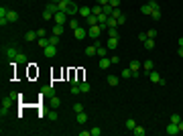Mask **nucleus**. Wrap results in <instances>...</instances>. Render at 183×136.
I'll use <instances>...</instances> for the list:
<instances>
[{
  "label": "nucleus",
  "mask_w": 183,
  "mask_h": 136,
  "mask_svg": "<svg viewBox=\"0 0 183 136\" xmlns=\"http://www.w3.org/2000/svg\"><path fill=\"white\" fill-rule=\"evenodd\" d=\"M157 8H161V6H159V2L151 0L149 4H145V6L140 8V12H142V14H149V16H151V12H153V10H157Z\"/></svg>",
  "instance_id": "obj_1"
},
{
  "label": "nucleus",
  "mask_w": 183,
  "mask_h": 136,
  "mask_svg": "<svg viewBox=\"0 0 183 136\" xmlns=\"http://www.w3.org/2000/svg\"><path fill=\"white\" fill-rule=\"evenodd\" d=\"M67 12H63V10H59V12H55V14H53V23L55 24H65L67 23Z\"/></svg>",
  "instance_id": "obj_2"
},
{
  "label": "nucleus",
  "mask_w": 183,
  "mask_h": 136,
  "mask_svg": "<svg viewBox=\"0 0 183 136\" xmlns=\"http://www.w3.org/2000/svg\"><path fill=\"white\" fill-rule=\"evenodd\" d=\"M102 26L100 24H94V26H88V35H90L92 39H100V35H102Z\"/></svg>",
  "instance_id": "obj_3"
},
{
  "label": "nucleus",
  "mask_w": 183,
  "mask_h": 136,
  "mask_svg": "<svg viewBox=\"0 0 183 136\" xmlns=\"http://www.w3.org/2000/svg\"><path fill=\"white\" fill-rule=\"evenodd\" d=\"M140 67H142V63L140 61H130V65H128V69L132 71V77H138V73H140Z\"/></svg>",
  "instance_id": "obj_4"
},
{
  "label": "nucleus",
  "mask_w": 183,
  "mask_h": 136,
  "mask_svg": "<svg viewBox=\"0 0 183 136\" xmlns=\"http://www.w3.org/2000/svg\"><path fill=\"white\" fill-rule=\"evenodd\" d=\"M69 14V16H75V14H80V6L73 2V0H69V4H67V10H65Z\"/></svg>",
  "instance_id": "obj_5"
},
{
  "label": "nucleus",
  "mask_w": 183,
  "mask_h": 136,
  "mask_svg": "<svg viewBox=\"0 0 183 136\" xmlns=\"http://www.w3.org/2000/svg\"><path fill=\"white\" fill-rule=\"evenodd\" d=\"M57 55V47L55 45H47L45 47V57L47 59H51V57H55Z\"/></svg>",
  "instance_id": "obj_6"
},
{
  "label": "nucleus",
  "mask_w": 183,
  "mask_h": 136,
  "mask_svg": "<svg viewBox=\"0 0 183 136\" xmlns=\"http://www.w3.org/2000/svg\"><path fill=\"white\" fill-rule=\"evenodd\" d=\"M24 39H27L29 43H33V41H39V33H37V31H27V33H24Z\"/></svg>",
  "instance_id": "obj_7"
},
{
  "label": "nucleus",
  "mask_w": 183,
  "mask_h": 136,
  "mask_svg": "<svg viewBox=\"0 0 183 136\" xmlns=\"http://www.w3.org/2000/svg\"><path fill=\"white\" fill-rule=\"evenodd\" d=\"M149 79L153 81V83H161V79H163V77H161L159 71H155V69H153V71H149Z\"/></svg>",
  "instance_id": "obj_8"
},
{
  "label": "nucleus",
  "mask_w": 183,
  "mask_h": 136,
  "mask_svg": "<svg viewBox=\"0 0 183 136\" xmlns=\"http://www.w3.org/2000/svg\"><path fill=\"white\" fill-rule=\"evenodd\" d=\"M167 134H169V136L179 134V128H177V124H175V122H169V124H167Z\"/></svg>",
  "instance_id": "obj_9"
},
{
  "label": "nucleus",
  "mask_w": 183,
  "mask_h": 136,
  "mask_svg": "<svg viewBox=\"0 0 183 136\" xmlns=\"http://www.w3.org/2000/svg\"><path fill=\"white\" fill-rule=\"evenodd\" d=\"M73 35H75V39H77V41H81V39H86L88 31H86L83 26H80V29H75V31H73Z\"/></svg>",
  "instance_id": "obj_10"
},
{
  "label": "nucleus",
  "mask_w": 183,
  "mask_h": 136,
  "mask_svg": "<svg viewBox=\"0 0 183 136\" xmlns=\"http://www.w3.org/2000/svg\"><path fill=\"white\" fill-rule=\"evenodd\" d=\"M98 23H100V18H98L96 14H90V16L86 18V24H88V26H94V24H98Z\"/></svg>",
  "instance_id": "obj_11"
},
{
  "label": "nucleus",
  "mask_w": 183,
  "mask_h": 136,
  "mask_svg": "<svg viewBox=\"0 0 183 136\" xmlns=\"http://www.w3.org/2000/svg\"><path fill=\"white\" fill-rule=\"evenodd\" d=\"M110 65H112V61L108 57H100V69H108Z\"/></svg>",
  "instance_id": "obj_12"
},
{
  "label": "nucleus",
  "mask_w": 183,
  "mask_h": 136,
  "mask_svg": "<svg viewBox=\"0 0 183 136\" xmlns=\"http://www.w3.org/2000/svg\"><path fill=\"white\" fill-rule=\"evenodd\" d=\"M12 102H14V93H10V96H8L6 100H2V108H4V110H6V108H10Z\"/></svg>",
  "instance_id": "obj_13"
},
{
  "label": "nucleus",
  "mask_w": 183,
  "mask_h": 136,
  "mask_svg": "<svg viewBox=\"0 0 183 136\" xmlns=\"http://www.w3.org/2000/svg\"><path fill=\"white\" fill-rule=\"evenodd\" d=\"M112 12H114V6H110V4H104V6H102V14L112 16Z\"/></svg>",
  "instance_id": "obj_14"
},
{
  "label": "nucleus",
  "mask_w": 183,
  "mask_h": 136,
  "mask_svg": "<svg viewBox=\"0 0 183 136\" xmlns=\"http://www.w3.org/2000/svg\"><path fill=\"white\" fill-rule=\"evenodd\" d=\"M106 47H108V49H112V51H114L116 47H118V39H112V37H108V43H106Z\"/></svg>",
  "instance_id": "obj_15"
},
{
  "label": "nucleus",
  "mask_w": 183,
  "mask_h": 136,
  "mask_svg": "<svg viewBox=\"0 0 183 136\" xmlns=\"http://www.w3.org/2000/svg\"><path fill=\"white\" fill-rule=\"evenodd\" d=\"M142 69H145V71H147V73H149V71H153V69H155V63H153V61H151V59H147V61H145V63H142Z\"/></svg>",
  "instance_id": "obj_16"
},
{
  "label": "nucleus",
  "mask_w": 183,
  "mask_h": 136,
  "mask_svg": "<svg viewBox=\"0 0 183 136\" xmlns=\"http://www.w3.org/2000/svg\"><path fill=\"white\" fill-rule=\"evenodd\" d=\"M80 14L83 16V18H88V16L92 14V8L90 6H80Z\"/></svg>",
  "instance_id": "obj_17"
},
{
  "label": "nucleus",
  "mask_w": 183,
  "mask_h": 136,
  "mask_svg": "<svg viewBox=\"0 0 183 136\" xmlns=\"http://www.w3.org/2000/svg\"><path fill=\"white\" fill-rule=\"evenodd\" d=\"M47 10L55 14V12H59V4H57V2H49V4H47Z\"/></svg>",
  "instance_id": "obj_18"
},
{
  "label": "nucleus",
  "mask_w": 183,
  "mask_h": 136,
  "mask_svg": "<svg viewBox=\"0 0 183 136\" xmlns=\"http://www.w3.org/2000/svg\"><path fill=\"white\" fill-rule=\"evenodd\" d=\"M75 120H77V124H86V122H88V114H86V112H80Z\"/></svg>",
  "instance_id": "obj_19"
},
{
  "label": "nucleus",
  "mask_w": 183,
  "mask_h": 136,
  "mask_svg": "<svg viewBox=\"0 0 183 136\" xmlns=\"http://www.w3.org/2000/svg\"><path fill=\"white\" fill-rule=\"evenodd\" d=\"M132 132H134V136H145L147 134V130H145V128H142V126H134V130H132Z\"/></svg>",
  "instance_id": "obj_20"
},
{
  "label": "nucleus",
  "mask_w": 183,
  "mask_h": 136,
  "mask_svg": "<svg viewBox=\"0 0 183 136\" xmlns=\"http://www.w3.org/2000/svg\"><path fill=\"white\" fill-rule=\"evenodd\" d=\"M37 43H39V47H41V49H45L47 45H51V43H49V39H47V37H39V41H37Z\"/></svg>",
  "instance_id": "obj_21"
},
{
  "label": "nucleus",
  "mask_w": 183,
  "mask_h": 136,
  "mask_svg": "<svg viewBox=\"0 0 183 136\" xmlns=\"http://www.w3.org/2000/svg\"><path fill=\"white\" fill-rule=\"evenodd\" d=\"M80 90H81V93H88V91L92 90V85L88 83V81H81V83H80Z\"/></svg>",
  "instance_id": "obj_22"
},
{
  "label": "nucleus",
  "mask_w": 183,
  "mask_h": 136,
  "mask_svg": "<svg viewBox=\"0 0 183 136\" xmlns=\"http://www.w3.org/2000/svg\"><path fill=\"white\" fill-rule=\"evenodd\" d=\"M51 33L61 37V33H63V24H53V31H51Z\"/></svg>",
  "instance_id": "obj_23"
},
{
  "label": "nucleus",
  "mask_w": 183,
  "mask_h": 136,
  "mask_svg": "<svg viewBox=\"0 0 183 136\" xmlns=\"http://www.w3.org/2000/svg\"><path fill=\"white\" fill-rule=\"evenodd\" d=\"M6 53H8V57H10L12 61H14V59H16V57H18V51H16V49H14V47H8V51H6Z\"/></svg>",
  "instance_id": "obj_24"
},
{
  "label": "nucleus",
  "mask_w": 183,
  "mask_h": 136,
  "mask_svg": "<svg viewBox=\"0 0 183 136\" xmlns=\"http://www.w3.org/2000/svg\"><path fill=\"white\" fill-rule=\"evenodd\" d=\"M108 85H112V87H116V85H118V77H116V75H108Z\"/></svg>",
  "instance_id": "obj_25"
},
{
  "label": "nucleus",
  "mask_w": 183,
  "mask_h": 136,
  "mask_svg": "<svg viewBox=\"0 0 183 136\" xmlns=\"http://www.w3.org/2000/svg\"><path fill=\"white\" fill-rule=\"evenodd\" d=\"M69 29H71V31L80 29V21H77V18H69Z\"/></svg>",
  "instance_id": "obj_26"
},
{
  "label": "nucleus",
  "mask_w": 183,
  "mask_h": 136,
  "mask_svg": "<svg viewBox=\"0 0 183 136\" xmlns=\"http://www.w3.org/2000/svg\"><path fill=\"white\" fill-rule=\"evenodd\" d=\"M161 16H163V14H161V8L151 12V18H153V21H161Z\"/></svg>",
  "instance_id": "obj_27"
},
{
  "label": "nucleus",
  "mask_w": 183,
  "mask_h": 136,
  "mask_svg": "<svg viewBox=\"0 0 183 136\" xmlns=\"http://www.w3.org/2000/svg\"><path fill=\"white\" fill-rule=\"evenodd\" d=\"M106 24H108V29H112V26H118V21H116L114 16H108V21H106Z\"/></svg>",
  "instance_id": "obj_28"
},
{
  "label": "nucleus",
  "mask_w": 183,
  "mask_h": 136,
  "mask_svg": "<svg viewBox=\"0 0 183 136\" xmlns=\"http://www.w3.org/2000/svg\"><path fill=\"white\" fill-rule=\"evenodd\" d=\"M106 33H108V37H112V39H118V29H116V26H112V29H108Z\"/></svg>",
  "instance_id": "obj_29"
},
{
  "label": "nucleus",
  "mask_w": 183,
  "mask_h": 136,
  "mask_svg": "<svg viewBox=\"0 0 183 136\" xmlns=\"http://www.w3.org/2000/svg\"><path fill=\"white\" fill-rule=\"evenodd\" d=\"M142 45H145V49H149V51H151V49H155V39H147Z\"/></svg>",
  "instance_id": "obj_30"
},
{
  "label": "nucleus",
  "mask_w": 183,
  "mask_h": 136,
  "mask_svg": "<svg viewBox=\"0 0 183 136\" xmlns=\"http://www.w3.org/2000/svg\"><path fill=\"white\" fill-rule=\"evenodd\" d=\"M86 55H88V57L98 55V53H96V47H94V45H92V47H86Z\"/></svg>",
  "instance_id": "obj_31"
},
{
  "label": "nucleus",
  "mask_w": 183,
  "mask_h": 136,
  "mask_svg": "<svg viewBox=\"0 0 183 136\" xmlns=\"http://www.w3.org/2000/svg\"><path fill=\"white\" fill-rule=\"evenodd\" d=\"M92 14H96V16H100V14H102V6H100V4H96V6H92Z\"/></svg>",
  "instance_id": "obj_32"
},
{
  "label": "nucleus",
  "mask_w": 183,
  "mask_h": 136,
  "mask_svg": "<svg viewBox=\"0 0 183 136\" xmlns=\"http://www.w3.org/2000/svg\"><path fill=\"white\" fill-rule=\"evenodd\" d=\"M130 77H132V71H130L128 67L122 69V79H130Z\"/></svg>",
  "instance_id": "obj_33"
},
{
  "label": "nucleus",
  "mask_w": 183,
  "mask_h": 136,
  "mask_svg": "<svg viewBox=\"0 0 183 136\" xmlns=\"http://www.w3.org/2000/svg\"><path fill=\"white\" fill-rule=\"evenodd\" d=\"M8 21H10V23H16V21H18V14H16L14 10H10L8 12Z\"/></svg>",
  "instance_id": "obj_34"
},
{
  "label": "nucleus",
  "mask_w": 183,
  "mask_h": 136,
  "mask_svg": "<svg viewBox=\"0 0 183 136\" xmlns=\"http://www.w3.org/2000/svg\"><path fill=\"white\" fill-rule=\"evenodd\" d=\"M57 4H59V10H63V12H65V10H67L69 0H61V2H57Z\"/></svg>",
  "instance_id": "obj_35"
},
{
  "label": "nucleus",
  "mask_w": 183,
  "mask_h": 136,
  "mask_svg": "<svg viewBox=\"0 0 183 136\" xmlns=\"http://www.w3.org/2000/svg\"><path fill=\"white\" fill-rule=\"evenodd\" d=\"M49 43L57 47V45H59V37H57V35H51V37H49Z\"/></svg>",
  "instance_id": "obj_36"
},
{
  "label": "nucleus",
  "mask_w": 183,
  "mask_h": 136,
  "mask_svg": "<svg viewBox=\"0 0 183 136\" xmlns=\"http://www.w3.org/2000/svg\"><path fill=\"white\" fill-rule=\"evenodd\" d=\"M134 126H137V122H134L132 118H128V120H126V128H128V130H134Z\"/></svg>",
  "instance_id": "obj_37"
},
{
  "label": "nucleus",
  "mask_w": 183,
  "mask_h": 136,
  "mask_svg": "<svg viewBox=\"0 0 183 136\" xmlns=\"http://www.w3.org/2000/svg\"><path fill=\"white\" fill-rule=\"evenodd\" d=\"M73 112H75V114H80V112H83V106H81L80 102H75V104H73Z\"/></svg>",
  "instance_id": "obj_38"
},
{
  "label": "nucleus",
  "mask_w": 183,
  "mask_h": 136,
  "mask_svg": "<svg viewBox=\"0 0 183 136\" xmlns=\"http://www.w3.org/2000/svg\"><path fill=\"white\" fill-rule=\"evenodd\" d=\"M43 18H45V21H53V12H49L45 8V10H43Z\"/></svg>",
  "instance_id": "obj_39"
},
{
  "label": "nucleus",
  "mask_w": 183,
  "mask_h": 136,
  "mask_svg": "<svg viewBox=\"0 0 183 136\" xmlns=\"http://www.w3.org/2000/svg\"><path fill=\"white\" fill-rule=\"evenodd\" d=\"M14 61H16V63H27V55H24V53H18V57H16Z\"/></svg>",
  "instance_id": "obj_40"
},
{
  "label": "nucleus",
  "mask_w": 183,
  "mask_h": 136,
  "mask_svg": "<svg viewBox=\"0 0 183 136\" xmlns=\"http://www.w3.org/2000/svg\"><path fill=\"white\" fill-rule=\"evenodd\" d=\"M80 93H81V90H80V83H77V85L71 87V96H80Z\"/></svg>",
  "instance_id": "obj_41"
},
{
  "label": "nucleus",
  "mask_w": 183,
  "mask_h": 136,
  "mask_svg": "<svg viewBox=\"0 0 183 136\" xmlns=\"http://www.w3.org/2000/svg\"><path fill=\"white\" fill-rule=\"evenodd\" d=\"M51 104H53V108H59V106H61V100L53 96V98H51Z\"/></svg>",
  "instance_id": "obj_42"
},
{
  "label": "nucleus",
  "mask_w": 183,
  "mask_h": 136,
  "mask_svg": "<svg viewBox=\"0 0 183 136\" xmlns=\"http://www.w3.org/2000/svg\"><path fill=\"white\" fill-rule=\"evenodd\" d=\"M171 122L179 124V122H181V116H179V114H171Z\"/></svg>",
  "instance_id": "obj_43"
},
{
  "label": "nucleus",
  "mask_w": 183,
  "mask_h": 136,
  "mask_svg": "<svg viewBox=\"0 0 183 136\" xmlns=\"http://www.w3.org/2000/svg\"><path fill=\"white\" fill-rule=\"evenodd\" d=\"M90 132H92V136H100V134H102V130H100L98 126H96V128H92Z\"/></svg>",
  "instance_id": "obj_44"
},
{
  "label": "nucleus",
  "mask_w": 183,
  "mask_h": 136,
  "mask_svg": "<svg viewBox=\"0 0 183 136\" xmlns=\"http://www.w3.org/2000/svg\"><path fill=\"white\" fill-rule=\"evenodd\" d=\"M110 61H112V65H118V63H120V57H118V55H112V57H110Z\"/></svg>",
  "instance_id": "obj_45"
},
{
  "label": "nucleus",
  "mask_w": 183,
  "mask_h": 136,
  "mask_svg": "<svg viewBox=\"0 0 183 136\" xmlns=\"http://www.w3.org/2000/svg\"><path fill=\"white\" fill-rule=\"evenodd\" d=\"M147 37H149V39H155V37H157V31H155V29L147 31Z\"/></svg>",
  "instance_id": "obj_46"
},
{
  "label": "nucleus",
  "mask_w": 183,
  "mask_h": 136,
  "mask_svg": "<svg viewBox=\"0 0 183 136\" xmlns=\"http://www.w3.org/2000/svg\"><path fill=\"white\" fill-rule=\"evenodd\" d=\"M8 8H6V6H2V8H0V16H8Z\"/></svg>",
  "instance_id": "obj_47"
},
{
  "label": "nucleus",
  "mask_w": 183,
  "mask_h": 136,
  "mask_svg": "<svg viewBox=\"0 0 183 136\" xmlns=\"http://www.w3.org/2000/svg\"><path fill=\"white\" fill-rule=\"evenodd\" d=\"M116 21H118V24H124L126 23V16H124V14H120V16H116Z\"/></svg>",
  "instance_id": "obj_48"
},
{
  "label": "nucleus",
  "mask_w": 183,
  "mask_h": 136,
  "mask_svg": "<svg viewBox=\"0 0 183 136\" xmlns=\"http://www.w3.org/2000/svg\"><path fill=\"white\" fill-rule=\"evenodd\" d=\"M147 39H149V37H147V33H140V35H138V41H140V43H145Z\"/></svg>",
  "instance_id": "obj_49"
},
{
  "label": "nucleus",
  "mask_w": 183,
  "mask_h": 136,
  "mask_svg": "<svg viewBox=\"0 0 183 136\" xmlns=\"http://www.w3.org/2000/svg\"><path fill=\"white\" fill-rule=\"evenodd\" d=\"M108 4H110V6H114V8H118V6H120V0H110Z\"/></svg>",
  "instance_id": "obj_50"
},
{
  "label": "nucleus",
  "mask_w": 183,
  "mask_h": 136,
  "mask_svg": "<svg viewBox=\"0 0 183 136\" xmlns=\"http://www.w3.org/2000/svg\"><path fill=\"white\" fill-rule=\"evenodd\" d=\"M47 116H49V118H51V120H53V122H55V120H57V114H55V112H49V114H47Z\"/></svg>",
  "instance_id": "obj_51"
},
{
  "label": "nucleus",
  "mask_w": 183,
  "mask_h": 136,
  "mask_svg": "<svg viewBox=\"0 0 183 136\" xmlns=\"http://www.w3.org/2000/svg\"><path fill=\"white\" fill-rule=\"evenodd\" d=\"M37 33H39V37H47V31H45V29H39Z\"/></svg>",
  "instance_id": "obj_52"
},
{
  "label": "nucleus",
  "mask_w": 183,
  "mask_h": 136,
  "mask_svg": "<svg viewBox=\"0 0 183 136\" xmlns=\"http://www.w3.org/2000/svg\"><path fill=\"white\" fill-rule=\"evenodd\" d=\"M80 136H92V132H90V130H81Z\"/></svg>",
  "instance_id": "obj_53"
},
{
  "label": "nucleus",
  "mask_w": 183,
  "mask_h": 136,
  "mask_svg": "<svg viewBox=\"0 0 183 136\" xmlns=\"http://www.w3.org/2000/svg\"><path fill=\"white\" fill-rule=\"evenodd\" d=\"M110 0H96V4H100V6H104V4H108Z\"/></svg>",
  "instance_id": "obj_54"
},
{
  "label": "nucleus",
  "mask_w": 183,
  "mask_h": 136,
  "mask_svg": "<svg viewBox=\"0 0 183 136\" xmlns=\"http://www.w3.org/2000/svg\"><path fill=\"white\" fill-rule=\"evenodd\" d=\"M177 128H179V132H183V120L179 122V124H177Z\"/></svg>",
  "instance_id": "obj_55"
},
{
  "label": "nucleus",
  "mask_w": 183,
  "mask_h": 136,
  "mask_svg": "<svg viewBox=\"0 0 183 136\" xmlns=\"http://www.w3.org/2000/svg\"><path fill=\"white\" fill-rule=\"evenodd\" d=\"M177 53H179V57L183 59V47H179V51H177Z\"/></svg>",
  "instance_id": "obj_56"
},
{
  "label": "nucleus",
  "mask_w": 183,
  "mask_h": 136,
  "mask_svg": "<svg viewBox=\"0 0 183 136\" xmlns=\"http://www.w3.org/2000/svg\"><path fill=\"white\" fill-rule=\"evenodd\" d=\"M179 47H183V37H181V39H179Z\"/></svg>",
  "instance_id": "obj_57"
},
{
  "label": "nucleus",
  "mask_w": 183,
  "mask_h": 136,
  "mask_svg": "<svg viewBox=\"0 0 183 136\" xmlns=\"http://www.w3.org/2000/svg\"><path fill=\"white\" fill-rule=\"evenodd\" d=\"M53 2H61V0H53Z\"/></svg>",
  "instance_id": "obj_58"
},
{
  "label": "nucleus",
  "mask_w": 183,
  "mask_h": 136,
  "mask_svg": "<svg viewBox=\"0 0 183 136\" xmlns=\"http://www.w3.org/2000/svg\"><path fill=\"white\" fill-rule=\"evenodd\" d=\"M73 2H75V0H73Z\"/></svg>",
  "instance_id": "obj_59"
}]
</instances>
